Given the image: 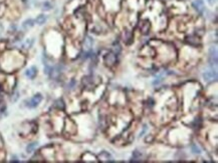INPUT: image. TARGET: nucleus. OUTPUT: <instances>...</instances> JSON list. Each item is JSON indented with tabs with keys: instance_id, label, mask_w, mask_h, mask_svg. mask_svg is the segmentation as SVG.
<instances>
[{
	"instance_id": "9d476101",
	"label": "nucleus",
	"mask_w": 218,
	"mask_h": 163,
	"mask_svg": "<svg viewBox=\"0 0 218 163\" xmlns=\"http://www.w3.org/2000/svg\"><path fill=\"white\" fill-rule=\"evenodd\" d=\"M46 20H47V17H46V15H44V14H41V15H38L37 17H36V19L34 20V22H35V23H37L38 25H42V24L45 23Z\"/></svg>"
},
{
	"instance_id": "6e6552de",
	"label": "nucleus",
	"mask_w": 218,
	"mask_h": 163,
	"mask_svg": "<svg viewBox=\"0 0 218 163\" xmlns=\"http://www.w3.org/2000/svg\"><path fill=\"white\" fill-rule=\"evenodd\" d=\"M193 6L194 8L199 12H203L204 10V3H203V0H196V1L193 2Z\"/></svg>"
},
{
	"instance_id": "7ed1b4c3",
	"label": "nucleus",
	"mask_w": 218,
	"mask_h": 163,
	"mask_svg": "<svg viewBox=\"0 0 218 163\" xmlns=\"http://www.w3.org/2000/svg\"><path fill=\"white\" fill-rule=\"evenodd\" d=\"M203 78H204L205 81H211V80H213V79H216L217 78L216 71H214V70L205 71V72L203 73Z\"/></svg>"
},
{
	"instance_id": "dca6fc26",
	"label": "nucleus",
	"mask_w": 218,
	"mask_h": 163,
	"mask_svg": "<svg viewBox=\"0 0 218 163\" xmlns=\"http://www.w3.org/2000/svg\"><path fill=\"white\" fill-rule=\"evenodd\" d=\"M147 105H148L149 107H152L153 105H154V101H153L152 99H150V101L148 100V104H147Z\"/></svg>"
},
{
	"instance_id": "f257e3e1",
	"label": "nucleus",
	"mask_w": 218,
	"mask_h": 163,
	"mask_svg": "<svg viewBox=\"0 0 218 163\" xmlns=\"http://www.w3.org/2000/svg\"><path fill=\"white\" fill-rule=\"evenodd\" d=\"M41 100H42V95L36 94L26 102V106L29 107V108H35L36 106H38V104H39Z\"/></svg>"
},
{
	"instance_id": "1a4fd4ad",
	"label": "nucleus",
	"mask_w": 218,
	"mask_h": 163,
	"mask_svg": "<svg viewBox=\"0 0 218 163\" xmlns=\"http://www.w3.org/2000/svg\"><path fill=\"white\" fill-rule=\"evenodd\" d=\"M83 84L85 88L89 89L91 86H93V77L91 76H85V78L83 79Z\"/></svg>"
},
{
	"instance_id": "423d86ee",
	"label": "nucleus",
	"mask_w": 218,
	"mask_h": 163,
	"mask_svg": "<svg viewBox=\"0 0 218 163\" xmlns=\"http://www.w3.org/2000/svg\"><path fill=\"white\" fill-rule=\"evenodd\" d=\"M186 42L190 45H193V46H197L199 44V39L198 37L196 36H193V35H190L188 37H186Z\"/></svg>"
},
{
	"instance_id": "ddd939ff",
	"label": "nucleus",
	"mask_w": 218,
	"mask_h": 163,
	"mask_svg": "<svg viewBox=\"0 0 218 163\" xmlns=\"http://www.w3.org/2000/svg\"><path fill=\"white\" fill-rule=\"evenodd\" d=\"M191 150H192V152L193 153H195V154H200L201 153L200 148H199L196 144H193V145L191 146Z\"/></svg>"
},
{
	"instance_id": "f3484780",
	"label": "nucleus",
	"mask_w": 218,
	"mask_h": 163,
	"mask_svg": "<svg viewBox=\"0 0 218 163\" xmlns=\"http://www.w3.org/2000/svg\"><path fill=\"white\" fill-rule=\"evenodd\" d=\"M161 81H162V79H158V80H157V79H156V80H154V81H153V85L159 84V83H160Z\"/></svg>"
},
{
	"instance_id": "f8f14e48",
	"label": "nucleus",
	"mask_w": 218,
	"mask_h": 163,
	"mask_svg": "<svg viewBox=\"0 0 218 163\" xmlns=\"http://www.w3.org/2000/svg\"><path fill=\"white\" fill-rule=\"evenodd\" d=\"M38 143L37 142H33V143H30L27 145V147H26V151L28 152V153H31L32 151H34V149H35L36 147H37Z\"/></svg>"
},
{
	"instance_id": "0eeeda50",
	"label": "nucleus",
	"mask_w": 218,
	"mask_h": 163,
	"mask_svg": "<svg viewBox=\"0 0 218 163\" xmlns=\"http://www.w3.org/2000/svg\"><path fill=\"white\" fill-rule=\"evenodd\" d=\"M36 73H37V69L35 67H30L29 69L25 71V75L30 79H33L36 76Z\"/></svg>"
},
{
	"instance_id": "20e7f679",
	"label": "nucleus",
	"mask_w": 218,
	"mask_h": 163,
	"mask_svg": "<svg viewBox=\"0 0 218 163\" xmlns=\"http://www.w3.org/2000/svg\"><path fill=\"white\" fill-rule=\"evenodd\" d=\"M209 62L211 64H217V52L214 47L209 50Z\"/></svg>"
},
{
	"instance_id": "39448f33",
	"label": "nucleus",
	"mask_w": 218,
	"mask_h": 163,
	"mask_svg": "<svg viewBox=\"0 0 218 163\" xmlns=\"http://www.w3.org/2000/svg\"><path fill=\"white\" fill-rule=\"evenodd\" d=\"M150 28H151L150 22L147 21V20L143 21L140 24V30H141L143 34H148L149 32H150Z\"/></svg>"
},
{
	"instance_id": "2eb2a0df",
	"label": "nucleus",
	"mask_w": 218,
	"mask_h": 163,
	"mask_svg": "<svg viewBox=\"0 0 218 163\" xmlns=\"http://www.w3.org/2000/svg\"><path fill=\"white\" fill-rule=\"evenodd\" d=\"M42 6H43V7H42V9L45 10V11H47V10H50V9H51V7H52L51 4H50L49 2H47V1L44 2V3L42 4Z\"/></svg>"
},
{
	"instance_id": "4468645a",
	"label": "nucleus",
	"mask_w": 218,
	"mask_h": 163,
	"mask_svg": "<svg viewBox=\"0 0 218 163\" xmlns=\"http://www.w3.org/2000/svg\"><path fill=\"white\" fill-rule=\"evenodd\" d=\"M54 106H56L58 109H62V110L64 109V102H62V100L56 101V104H54Z\"/></svg>"
},
{
	"instance_id": "f03ea898",
	"label": "nucleus",
	"mask_w": 218,
	"mask_h": 163,
	"mask_svg": "<svg viewBox=\"0 0 218 163\" xmlns=\"http://www.w3.org/2000/svg\"><path fill=\"white\" fill-rule=\"evenodd\" d=\"M105 62L107 63L109 66H113L117 62V55L115 53H108L105 56Z\"/></svg>"
},
{
	"instance_id": "a211bd4d",
	"label": "nucleus",
	"mask_w": 218,
	"mask_h": 163,
	"mask_svg": "<svg viewBox=\"0 0 218 163\" xmlns=\"http://www.w3.org/2000/svg\"><path fill=\"white\" fill-rule=\"evenodd\" d=\"M207 1H208V3L210 4V5H212V4L215 3V1H216V0H207Z\"/></svg>"
},
{
	"instance_id": "9b49d317",
	"label": "nucleus",
	"mask_w": 218,
	"mask_h": 163,
	"mask_svg": "<svg viewBox=\"0 0 218 163\" xmlns=\"http://www.w3.org/2000/svg\"><path fill=\"white\" fill-rule=\"evenodd\" d=\"M33 25H34V20L33 19H27V20H25L23 23H22V27H23L24 29H28V28L32 27Z\"/></svg>"
}]
</instances>
